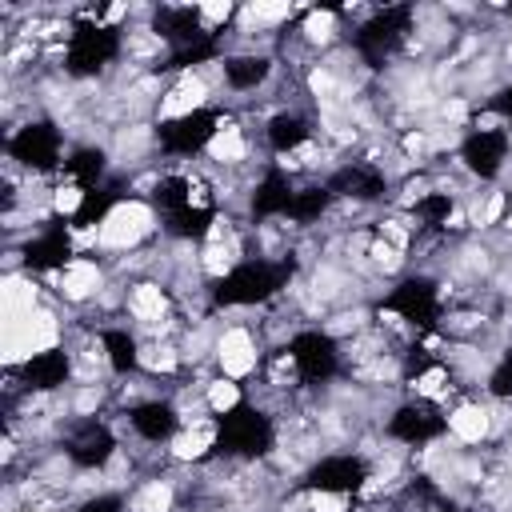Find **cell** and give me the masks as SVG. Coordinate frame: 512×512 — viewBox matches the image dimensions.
<instances>
[{"label":"cell","instance_id":"obj_1","mask_svg":"<svg viewBox=\"0 0 512 512\" xmlns=\"http://www.w3.org/2000/svg\"><path fill=\"white\" fill-rule=\"evenodd\" d=\"M288 280V264H272V260H240L232 264L216 284H212V300L220 308H252L272 300Z\"/></svg>","mask_w":512,"mask_h":512},{"label":"cell","instance_id":"obj_2","mask_svg":"<svg viewBox=\"0 0 512 512\" xmlns=\"http://www.w3.org/2000/svg\"><path fill=\"white\" fill-rule=\"evenodd\" d=\"M272 440H276L272 420L252 404H236L232 412L216 416V448L224 456L256 460V456H264L272 448Z\"/></svg>","mask_w":512,"mask_h":512},{"label":"cell","instance_id":"obj_3","mask_svg":"<svg viewBox=\"0 0 512 512\" xmlns=\"http://www.w3.org/2000/svg\"><path fill=\"white\" fill-rule=\"evenodd\" d=\"M120 56V32L112 24L100 20V12L92 20H80L68 36V72L76 76H96L104 64H112Z\"/></svg>","mask_w":512,"mask_h":512},{"label":"cell","instance_id":"obj_4","mask_svg":"<svg viewBox=\"0 0 512 512\" xmlns=\"http://www.w3.org/2000/svg\"><path fill=\"white\" fill-rule=\"evenodd\" d=\"M408 32H412V8L396 4V8L372 12V16L356 28L352 44H356V52H360L368 64H384V60L408 40Z\"/></svg>","mask_w":512,"mask_h":512},{"label":"cell","instance_id":"obj_5","mask_svg":"<svg viewBox=\"0 0 512 512\" xmlns=\"http://www.w3.org/2000/svg\"><path fill=\"white\" fill-rule=\"evenodd\" d=\"M436 316H440V288L428 276L400 280L392 288V296L384 300V308H380V320L412 324V328H428V324H436Z\"/></svg>","mask_w":512,"mask_h":512},{"label":"cell","instance_id":"obj_6","mask_svg":"<svg viewBox=\"0 0 512 512\" xmlns=\"http://www.w3.org/2000/svg\"><path fill=\"white\" fill-rule=\"evenodd\" d=\"M364 480H372V468H368V460L356 456V452L320 456V460L308 464V472H304V488H308V492H336V496L360 492Z\"/></svg>","mask_w":512,"mask_h":512},{"label":"cell","instance_id":"obj_7","mask_svg":"<svg viewBox=\"0 0 512 512\" xmlns=\"http://www.w3.org/2000/svg\"><path fill=\"white\" fill-rule=\"evenodd\" d=\"M444 432H448V412L436 400H424V396L404 400L388 416V436L400 440V444H432Z\"/></svg>","mask_w":512,"mask_h":512},{"label":"cell","instance_id":"obj_8","mask_svg":"<svg viewBox=\"0 0 512 512\" xmlns=\"http://www.w3.org/2000/svg\"><path fill=\"white\" fill-rule=\"evenodd\" d=\"M220 124H224V120H220L212 108H196V112H188V116L164 120L156 136H160V148H164L168 156H196V152L212 148Z\"/></svg>","mask_w":512,"mask_h":512},{"label":"cell","instance_id":"obj_9","mask_svg":"<svg viewBox=\"0 0 512 512\" xmlns=\"http://www.w3.org/2000/svg\"><path fill=\"white\" fill-rule=\"evenodd\" d=\"M288 356L296 360V376H300L304 384H324V380H332L336 368H340V348H336V340H332L328 332H320V328L296 332L292 344H288Z\"/></svg>","mask_w":512,"mask_h":512},{"label":"cell","instance_id":"obj_10","mask_svg":"<svg viewBox=\"0 0 512 512\" xmlns=\"http://www.w3.org/2000/svg\"><path fill=\"white\" fill-rule=\"evenodd\" d=\"M8 152H12V160H20L32 172H48L60 164V132L48 120H32L8 140Z\"/></svg>","mask_w":512,"mask_h":512},{"label":"cell","instance_id":"obj_11","mask_svg":"<svg viewBox=\"0 0 512 512\" xmlns=\"http://www.w3.org/2000/svg\"><path fill=\"white\" fill-rule=\"evenodd\" d=\"M460 160L472 176L492 180L508 160V128H472L460 144Z\"/></svg>","mask_w":512,"mask_h":512},{"label":"cell","instance_id":"obj_12","mask_svg":"<svg viewBox=\"0 0 512 512\" xmlns=\"http://www.w3.org/2000/svg\"><path fill=\"white\" fill-rule=\"evenodd\" d=\"M64 452H68V460L80 464V468H104V464L112 460V452H116V436L108 432V424L84 420V424L68 436Z\"/></svg>","mask_w":512,"mask_h":512},{"label":"cell","instance_id":"obj_13","mask_svg":"<svg viewBox=\"0 0 512 512\" xmlns=\"http://www.w3.org/2000/svg\"><path fill=\"white\" fill-rule=\"evenodd\" d=\"M328 192L348 200H380L388 192V180L376 164H344L328 176Z\"/></svg>","mask_w":512,"mask_h":512},{"label":"cell","instance_id":"obj_14","mask_svg":"<svg viewBox=\"0 0 512 512\" xmlns=\"http://www.w3.org/2000/svg\"><path fill=\"white\" fill-rule=\"evenodd\" d=\"M128 424H132V432H136L140 440H148V444H164V440L176 436V428H180V412H176L172 400H144V404H136V408L128 412Z\"/></svg>","mask_w":512,"mask_h":512},{"label":"cell","instance_id":"obj_15","mask_svg":"<svg viewBox=\"0 0 512 512\" xmlns=\"http://www.w3.org/2000/svg\"><path fill=\"white\" fill-rule=\"evenodd\" d=\"M68 372H72V360H68L64 348H40V352H32L24 360L20 380L28 388H36V392H52V388H60L68 380Z\"/></svg>","mask_w":512,"mask_h":512},{"label":"cell","instance_id":"obj_16","mask_svg":"<svg viewBox=\"0 0 512 512\" xmlns=\"http://www.w3.org/2000/svg\"><path fill=\"white\" fill-rule=\"evenodd\" d=\"M68 260H72V232L68 228H48L36 240H28V248H24V264L36 272L64 268Z\"/></svg>","mask_w":512,"mask_h":512},{"label":"cell","instance_id":"obj_17","mask_svg":"<svg viewBox=\"0 0 512 512\" xmlns=\"http://www.w3.org/2000/svg\"><path fill=\"white\" fill-rule=\"evenodd\" d=\"M220 72H224V84L232 92H252V88H260L268 80L272 56H264V52H236V56L220 60Z\"/></svg>","mask_w":512,"mask_h":512},{"label":"cell","instance_id":"obj_18","mask_svg":"<svg viewBox=\"0 0 512 512\" xmlns=\"http://www.w3.org/2000/svg\"><path fill=\"white\" fill-rule=\"evenodd\" d=\"M292 184L280 168H268L256 188H252V216L256 220H268V216H288V204H292Z\"/></svg>","mask_w":512,"mask_h":512},{"label":"cell","instance_id":"obj_19","mask_svg":"<svg viewBox=\"0 0 512 512\" xmlns=\"http://www.w3.org/2000/svg\"><path fill=\"white\" fill-rule=\"evenodd\" d=\"M308 136H312L308 120H304L300 112H292V108L276 112V116L264 124V140H268V148H272V152H280V156H288V152L304 148V144H308Z\"/></svg>","mask_w":512,"mask_h":512},{"label":"cell","instance_id":"obj_20","mask_svg":"<svg viewBox=\"0 0 512 512\" xmlns=\"http://www.w3.org/2000/svg\"><path fill=\"white\" fill-rule=\"evenodd\" d=\"M100 348H104V360H108V368L116 376H128V372L140 368V344H136V336L128 328H108L100 336Z\"/></svg>","mask_w":512,"mask_h":512},{"label":"cell","instance_id":"obj_21","mask_svg":"<svg viewBox=\"0 0 512 512\" xmlns=\"http://www.w3.org/2000/svg\"><path fill=\"white\" fill-rule=\"evenodd\" d=\"M104 168H108V156L100 152V148H76L68 160H64V176L72 180V188H96V180L104 176Z\"/></svg>","mask_w":512,"mask_h":512},{"label":"cell","instance_id":"obj_22","mask_svg":"<svg viewBox=\"0 0 512 512\" xmlns=\"http://www.w3.org/2000/svg\"><path fill=\"white\" fill-rule=\"evenodd\" d=\"M168 220V232L180 236V240H204L216 224V212L212 208H200V204H188V208H176L164 216Z\"/></svg>","mask_w":512,"mask_h":512},{"label":"cell","instance_id":"obj_23","mask_svg":"<svg viewBox=\"0 0 512 512\" xmlns=\"http://www.w3.org/2000/svg\"><path fill=\"white\" fill-rule=\"evenodd\" d=\"M328 204H332L328 184H304V188L292 192L288 220H296V224H312V220H320V216L328 212Z\"/></svg>","mask_w":512,"mask_h":512},{"label":"cell","instance_id":"obj_24","mask_svg":"<svg viewBox=\"0 0 512 512\" xmlns=\"http://www.w3.org/2000/svg\"><path fill=\"white\" fill-rule=\"evenodd\" d=\"M452 216V192H424L420 200H412V220L420 228H440Z\"/></svg>","mask_w":512,"mask_h":512},{"label":"cell","instance_id":"obj_25","mask_svg":"<svg viewBox=\"0 0 512 512\" xmlns=\"http://www.w3.org/2000/svg\"><path fill=\"white\" fill-rule=\"evenodd\" d=\"M448 428H456L464 440H480V436H484V412H476V408H464V412L448 416Z\"/></svg>","mask_w":512,"mask_h":512},{"label":"cell","instance_id":"obj_26","mask_svg":"<svg viewBox=\"0 0 512 512\" xmlns=\"http://www.w3.org/2000/svg\"><path fill=\"white\" fill-rule=\"evenodd\" d=\"M488 392H492V396H500V400H508V396H512V352H508V356H500V364L488 372Z\"/></svg>","mask_w":512,"mask_h":512},{"label":"cell","instance_id":"obj_27","mask_svg":"<svg viewBox=\"0 0 512 512\" xmlns=\"http://www.w3.org/2000/svg\"><path fill=\"white\" fill-rule=\"evenodd\" d=\"M496 108H500V120H504V128H512V84L496 96Z\"/></svg>","mask_w":512,"mask_h":512}]
</instances>
